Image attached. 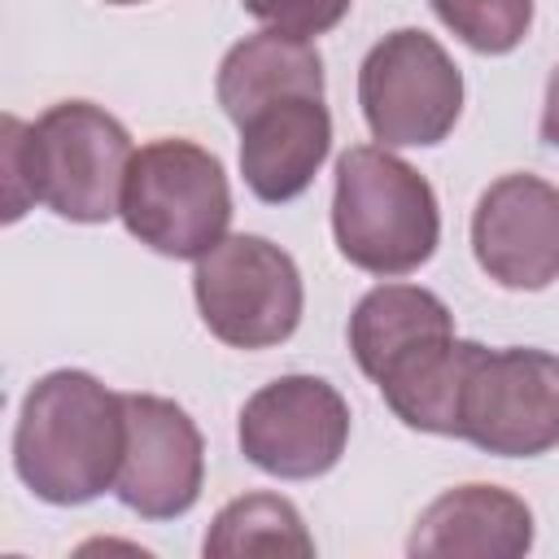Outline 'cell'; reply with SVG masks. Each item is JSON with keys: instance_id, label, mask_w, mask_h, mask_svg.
<instances>
[{"instance_id": "8", "label": "cell", "mask_w": 559, "mask_h": 559, "mask_svg": "<svg viewBox=\"0 0 559 559\" xmlns=\"http://www.w3.org/2000/svg\"><path fill=\"white\" fill-rule=\"evenodd\" d=\"M349 441V406L323 376H280L240 411L245 459L280 480H314L332 472Z\"/></svg>"}, {"instance_id": "12", "label": "cell", "mask_w": 559, "mask_h": 559, "mask_svg": "<svg viewBox=\"0 0 559 559\" xmlns=\"http://www.w3.org/2000/svg\"><path fill=\"white\" fill-rule=\"evenodd\" d=\"M533 546V511L498 485H459L424 507L406 555L415 559H520Z\"/></svg>"}, {"instance_id": "3", "label": "cell", "mask_w": 559, "mask_h": 559, "mask_svg": "<svg viewBox=\"0 0 559 559\" xmlns=\"http://www.w3.org/2000/svg\"><path fill=\"white\" fill-rule=\"evenodd\" d=\"M332 236L345 262L371 275L419 271L441 240L432 183L384 144H354L336 162Z\"/></svg>"}, {"instance_id": "14", "label": "cell", "mask_w": 559, "mask_h": 559, "mask_svg": "<svg viewBox=\"0 0 559 559\" xmlns=\"http://www.w3.org/2000/svg\"><path fill=\"white\" fill-rule=\"evenodd\" d=\"M454 314L450 306L415 284H380L362 293V301L349 314V349L367 380H376L384 367L419 349L424 341L450 336Z\"/></svg>"}, {"instance_id": "18", "label": "cell", "mask_w": 559, "mask_h": 559, "mask_svg": "<svg viewBox=\"0 0 559 559\" xmlns=\"http://www.w3.org/2000/svg\"><path fill=\"white\" fill-rule=\"evenodd\" d=\"M542 140L559 148V66L546 79V105H542Z\"/></svg>"}, {"instance_id": "2", "label": "cell", "mask_w": 559, "mask_h": 559, "mask_svg": "<svg viewBox=\"0 0 559 559\" xmlns=\"http://www.w3.org/2000/svg\"><path fill=\"white\" fill-rule=\"evenodd\" d=\"M122 445V393H109L87 371H48L22 397L13 428V467L22 485L52 507H83L114 489Z\"/></svg>"}, {"instance_id": "16", "label": "cell", "mask_w": 559, "mask_h": 559, "mask_svg": "<svg viewBox=\"0 0 559 559\" xmlns=\"http://www.w3.org/2000/svg\"><path fill=\"white\" fill-rule=\"evenodd\" d=\"M428 4L467 48L489 57L520 48L533 26V0H428Z\"/></svg>"}, {"instance_id": "13", "label": "cell", "mask_w": 559, "mask_h": 559, "mask_svg": "<svg viewBox=\"0 0 559 559\" xmlns=\"http://www.w3.org/2000/svg\"><path fill=\"white\" fill-rule=\"evenodd\" d=\"M214 92L231 122H240L253 105L275 100V96H293V92L323 96V57L310 39L258 31L227 48Z\"/></svg>"}, {"instance_id": "19", "label": "cell", "mask_w": 559, "mask_h": 559, "mask_svg": "<svg viewBox=\"0 0 559 559\" xmlns=\"http://www.w3.org/2000/svg\"><path fill=\"white\" fill-rule=\"evenodd\" d=\"M109 4H140V0H109Z\"/></svg>"}, {"instance_id": "15", "label": "cell", "mask_w": 559, "mask_h": 559, "mask_svg": "<svg viewBox=\"0 0 559 559\" xmlns=\"http://www.w3.org/2000/svg\"><path fill=\"white\" fill-rule=\"evenodd\" d=\"M205 555H314V537L301 524V511L280 493H245L227 502L205 542Z\"/></svg>"}, {"instance_id": "7", "label": "cell", "mask_w": 559, "mask_h": 559, "mask_svg": "<svg viewBox=\"0 0 559 559\" xmlns=\"http://www.w3.org/2000/svg\"><path fill=\"white\" fill-rule=\"evenodd\" d=\"M454 437L498 459H537L559 445V354L480 345L463 393Z\"/></svg>"}, {"instance_id": "5", "label": "cell", "mask_w": 559, "mask_h": 559, "mask_svg": "<svg viewBox=\"0 0 559 559\" xmlns=\"http://www.w3.org/2000/svg\"><path fill=\"white\" fill-rule=\"evenodd\" d=\"M192 293L205 328L231 349H271L301 323L306 288L297 262L266 236H223L197 258Z\"/></svg>"}, {"instance_id": "17", "label": "cell", "mask_w": 559, "mask_h": 559, "mask_svg": "<svg viewBox=\"0 0 559 559\" xmlns=\"http://www.w3.org/2000/svg\"><path fill=\"white\" fill-rule=\"evenodd\" d=\"M240 4L266 31H280L293 39H314V35H328L349 13L354 0H240Z\"/></svg>"}, {"instance_id": "1", "label": "cell", "mask_w": 559, "mask_h": 559, "mask_svg": "<svg viewBox=\"0 0 559 559\" xmlns=\"http://www.w3.org/2000/svg\"><path fill=\"white\" fill-rule=\"evenodd\" d=\"M131 157L127 127L92 100H61L35 122L4 114V223H17L35 201L70 223H109L122 205Z\"/></svg>"}, {"instance_id": "10", "label": "cell", "mask_w": 559, "mask_h": 559, "mask_svg": "<svg viewBox=\"0 0 559 559\" xmlns=\"http://www.w3.org/2000/svg\"><path fill=\"white\" fill-rule=\"evenodd\" d=\"M472 253L480 271L515 293L559 280V188L537 175L493 179L472 210Z\"/></svg>"}, {"instance_id": "4", "label": "cell", "mask_w": 559, "mask_h": 559, "mask_svg": "<svg viewBox=\"0 0 559 559\" xmlns=\"http://www.w3.org/2000/svg\"><path fill=\"white\" fill-rule=\"evenodd\" d=\"M118 214L153 253L197 262L227 236L231 223L223 162L192 140H153L131 157Z\"/></svg>"}, {"instance_id": "9", "label": "cell", "mask_w": 559, "mask_h": 559, "mask_svg": "<svg viewBox=\"0 0 559 559\" xmlns=\"http://www.w3.org/2000/svg\"><path fill=\"white\" fill-rule=\"evenodd\" d=\"M127 445L114 493L144 520H175L197 507L205 480V441L192 415L157 393H122Z\"/></svg>"}, {"instance_id": "11", "label": "cell", "mask_w": 559, "mask_h": 559, "mask_svg": "<svg viewBox=\"0 0 559 559\" xmlns=\"http://www.w3.org/2000/svg\"><path fill=\"white\" fill-rule=\"evenodd\" d=\"M240 175L266 205L301 197L332 153V114L323 96L293 92L253 105L240 122Z\"/></svg>"}, {"instance_id": "6", "label": "cell", "mask_w": 559, "mask_h": 559, "mask_svg": "<svg viewBox=\"0 0 559 559\" xmlns=\"http://www.w3.org/2000/svg\"><path fill=\"white\" fill-rule=\"evenodd\" d=\"M358 105L384 148H428L463 114V74L428 31L402 26L362 57Z\"/></svg>"}]
</instances>
